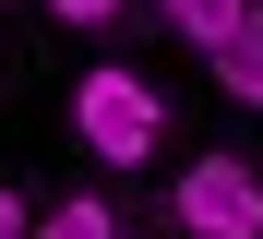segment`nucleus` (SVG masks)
<instances>
[{"label":"nucleus","mask_w":263,"mask_h":239,"mask_svg":"<svg viewBox=\"0 0 263 239\" xmlns=\"http://www.w3.org/2000/svg\"><path fill=\"white\" fill-rule=\"evenodd\" d=\"M72 132H84V156H96V168H144L156 143H167V96H156L144 72L96 60V72L72 84Z\"/></svg>","instance_id":"1"},{"label":"nucleus","mask_w":263,"mask_h":239,"mask_svg":"<svg viewBox=\"0 0 263 239\" xmlns=\"http://www.w3.org/2000/svg\"><path fill=\"white\" fill-rule=\"evenodd\" d=\"M167 204H180L192 239H263V168L251 156H192Z\"/></svg>","instance_id":"2"},{"label":"nucleus","mask_w":263,"mask_h":239,"mask_svg":"<svg viewBox=\"0 0 263 239\" xmlns=\"http://www.w3.org/2000/svg\"><path fill=\"white\" fill-rule=\"evenodd\" d=\"M215 96H228V108H263V0L239 12V36L215 48Z\"/></svg>","instance_id":"3"},{"label":"nucleus","mask_w":263,"mask_h":239,"mask_svg":"<svg viewBox=\"0 0 263 239\" xmlns=\"http://www.w3.org/2000/svg\"><path fill=\"white\" fill-rule=\"evenodd\" d=\"M156 12H167V36H180V48H203V60H215V48L239 36V12H251V0H156Z\"/></svg>","instance_id":"4"},{"label":"nucleus","mask_w":263,"mask_h":239,"mask_svg":"<svg viewBox=\"0 0 263 239\" xmlns=\"http://www.w3.org/2000/svg\"><path fill=\"white\" fill-rule=\"evenodd\" d=\"M24 239H120V215L96 204V191H60V204H48V215H36Z\"/></svg>","instance_id":"5"},{"label":"nucleus","mask_w":263,"mask_h":239,"mask_svg":"<svg viewBox=\"0 0 263 239\" xmlns=\"http://www.w3.org/2000/svg\"><path fill=\"white\" fill-rule=\"evenodd\" d=\"M48 12H60V24H84V36H108V24L132 12V0H48Z\"/></svg>","instance_id":"6"},{"label":"nucleus","mask_w":263,"mask_h":239,"mask_svg":"<svg viewBox=\"0 0 263 239\" xmlns=\"http://www.w3.org/2000/svg\"><path fill=\"white\" fill-rule=\"evenodd\" d=\"M24 227H36V215H24V191H0V239H24Z\"/></svg>","instance_id":"7"}]
</instances>
